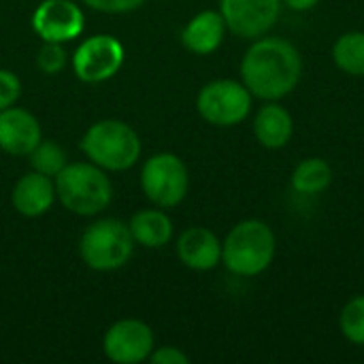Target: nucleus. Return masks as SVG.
<instances>
[{"label":"nucleus","mask_w":364,"mask_h":364,"mask_svg":"<svg viewBox=\"0 0 364 364\" xmlns=\"http://www.w3.org/2000/svg\"><path fill=\"white\" fill-rule=\"evenodd\" d=\"M303 77V58L299 49L279 36L256 41L241 60V79L252 96L279 100L294 92Z\"/></svg>","instance_id":"obj_1"},{"label":"nucleus","mask_w":364,"mask_h":364,"mask_svg":"<svg viewBox=\"0 0 364 364\" xmlns=\"http://www.w3.org/2000/svg\"><path fill=\"white\" fill-rule=\"evenodd\" d=\"M55 196L75 215H98L111 205L113 186L94 162H70L55 177Z\"/></svg>","instance_id":"obj_2"},{"label":"nucleus","mask_w":364,"mask_h":364,"mask_svg":"<svg viewBox=\"0 0 364 364\" xmlns=\"http://www.w3.org/2000/svg\"><path fill=\"white\" fill-rule=\"evenodd\" d=\"M275 245L277 241L269 224L260 220H243L224 239L222 262L235 275L256 277L271 267Z\"/></svg>","instance_id":"obj_3"},{"label":"nucleus","mask_w":364,"mask_h":364,"mask_svg":"<svg viewBox=\"0 0 364 364\" xmlns=\"http://www.w3.org/2000/svg\"><path fill=\"white\" fill-rule=\"evenodd\" d=\"M81 149L102 171H128L141 158V139L132 126L119 119H100L87 128Z\"/></svg>","instance_id":"obj_4"},{"label":"nucleus","mask_w":364,"mask_h":364,"mask_svg":"<svg viewBox=\"0 0 364 364\" xmlns=\"http://www.w3.org/2000/svg\"><path fill=\"white\" fill-rule=\"evenodd\" d=\"M134 250V239L128 224L105 218L85 228L79 241L81 260L94 271H117L122 269Z\"/></svg>","instance_id":"obj_5"},{"label":"nucleus","mask_w":364,"mask_h":364,"mask_svg":"<svg viewBox=\"0 0 364 364\" xmlns=\"http://www.w3.org/2000/svg\"><path fill=\"white\" fill-rule=\"evenodd\" d=\"M141 188L156 207H177L186 198L190 188L188 166L175 154H156L149 160H145L141 168Z\"/></svg>","instance_id":"obj_6"},{"label":"nucleus","mask_w":364,"mask_h":364,"mask_svg":"<svg viewBox=\"0 0 364 364\" xmlns=\"http://www.w3.org/2000/svg\"><path fill=\"white\" fill-rule=\"evenodd\" d=\"M196 109L200 117L213 126H237L252 111V92L243 85V81L239 83L232 79H218L198 92Z\"/></svg>","instance_id":"obj_7"},{"label":"nucleus","mask_w":364,"mask_h":364,"mask_svg":"<svg viewBox=\"0 0 364 364\" xmlns=\"http://www.w3.org/2000/svg\"><path fill=\"white\" fill-rule=\"evenodd\" d=\"M124 64V45L111 34H94L85 38L75 55L73 70L85 83H100L117 75Z\"/></svg>","instance_id":"obj_8"},{"label":"nucleus","mask_w":364,"mask_h":364,"mask_svg":"<svg viewBox=\"0 0 364 364\" xmlns=\"http://www.w3.org/2000/svg\"><path fill=\"white\" fill-rule=\"evenodd\" d=\"M282 0H220L226 28L243 38L267 34L279 19Z\"/></svg>","instance_id":"obj_9"},{"label":"nucleus","mask_w":364,"mask_h":364,"mask_svg":"<svg viewBox=\"0 0 364 364\" xmlns=\"http://www.w3.org/2000/svg\"><path fill=\"white\" fill-rule=\"evenodd\" d=\"M154 331L141 320H119L115 322L102 339L105 356L111 363L136 364L149 360L154 352Z\"/></svg>","instance_id":"obj_10"},{"label":"nucleus","mask_w":364,"mask_h":364,"mask_svg":"<svg viewBox=\"0 0 364 364\" xmlns=\"http://www.w3.org/2000/svg\"><path fill=\"white\" fill-rule=\"evenodd\" d=\"M32 28L43 41L66 43L83 32L85 15L70 0H43L32 15Z\"/></svg>","instance_id":"obj_11"},{"label":"nucleus","mask_w":364,"mask_h":364,"mask_svg":"<svg viewBox=\"0 0 364 364\" xmlns=\"http://www.w3.org/2000/svg\"><path fill=\"white\" fill-rule=\"evenodd\" d=\"M43 141L38 119L19 107L0 111V149L11 156H28Z\"/></svg>","instance_id":"obj_12"},{"label":"nucleus","mask_w":364,"mask_h":364,"mask_svg":"<svg viewBox=\"0 0 364 364\" xmlns=\"http://www.w3.org/2000/svg\"><path fill=\"white\" fill-rule=\"evenodd\" d=\"M55 183L51 177L43 173H26L23 177L17 179L11 192V203L17 213L23 218H41L45 215L53 200H55Z\"/></svg>","instance_id":"obj_13"},{"label":"nucleus","mask_w":364,"mask_h":364,"mask_svg":"<svg viewBox=\"0 0 364 364\" xmlns=\"http://www.w3.org/2000/svg\"><path fill=\"white\" fill-rule=\"evenodd\" d=\"M177 256L192 271H211L222 260V243L209 228L192 226L181 232Z\"/></svg>","instance_id":"obj_14"},{"label":"nucleus","mask_w":364,"mask_h":364,"mask_svg":"<svg viewBox=\"0 0 364 364\" xmlns=\"http://www.w3.org/2000/svg\"><path fill=\"white\" fill-rule=\"evenodd\" d=\"M226 34V21L220 11H200L194 15L183 32H181V43L186 49H190L196 55H209L213 53Z\"/></svg>","instance_id":"obj_15"},{"label":"nucleus","mask_w":364,"mask_h":364,"mask_svg":"<svg viewBox=\"0 0 364 364\" xmlns=\"http://www.w3.org/2000/svg\"><path fill=\"white\" fill-rule=\"evenodd\" d=\"M254 134L267 149H282L294 134V119L282 105H264L254 117Z\"/></svg>","instance_id":"obj_16"},{"label":"nucleus","mask_w":364,"mask_h":364,"mask_svg":"<svg viewBox=\"0 0 364 364\" xmlns=\"http://www.w3.org/2000/svg\"><path fill=\"white\" fill-rule=\"evenodd\" d=\"M130 235L134 243L149 247V250H160L164 247L171 237H173V222L171 218L160 211V209H141L130 218Z\"/></svg>","instance_id":"obj_17"},{"label":"nucleus","mask_w":364,"mask_h":364,"mask_svg":"<svg viewBox=\"0 0 364 364\" xmlns=\"http://www.w3.org/2000/svg\"><path fill=\"white\" fill-rule=\"evenodd\" d=\"M333 183V168L322 158H305L292 171V188L299 194H322Z\"/></svg>","instance_id":"obj_18"},{"label":"nucleus","mask_w":364,"mask_h":364,"mask_svg":"<svg viewBox=\"0 0 364 364\" xmlns=\"http://www.w3.org/2000/svg\"><path fill=\"white\" fill-rule=\"evenodd\" d=\"M335 64L354 77H364V32H346L333 47Z\"/></svg>","instance_id":"obj_19"},{"label":"nucleus","mask_w":364,"mask_h":364,"mask_svg":"<svg viewBox=\"0 0 364 364\" xmlns=\"http://www.w3.org/2000/svg\"><path fill=\"white\" fill-rule=\"evenodd\" d=\"M30 166L36 173H43L47 177H55L68 162H66V151L55 143V141H41L30 154Z\"/></svg>","instance_id":"obj_20"},{"label":"nucleus","mask_w":364,"mask_h":364,"mask_svg":"<svg viewBox=\"0 0 364 364\" xmlns=\"http://www.w3.org/2000/svg\"><path fill=\"white\" fill-rule=\"evenodd\" d=\"M341 333L350 343L364 346V294L354 296L341 311Z\"/></svg>","instance_id":"obj_21"},{"label":"nucleus","mask_w":364,"mask_h":364,"mask_svg":"<svg viewBox=\"0 0 364 364\" xmlns=\"http://www.w3.org/2000/svg\"><path fill=\"white\" fill-rule=\"evenodd\" d=\"M36 66L45 75H58L66 66V51L62 43H49L45 41L43 47L36 53Z\"/></svg>","instance_id":"obj_22"},{"label":"nucleus","mask_w":364,"mask_h":364,"mask_svg":"<svg viewBox=\"0 0 364 364\" xmlns=\"http://www.w3.org/2000/svg\"><path fill=\"white\" fill-rule=\"evenodd\" d=\"M21 96V81L13 70L0 68V111L9 109Z\"/></svg>","instance_id":"obj_23"},{"label":"nucleus","mask_w":364,"mask_h":364,"mask_svg":"<svg viewBox=\"0 0 364 364\" xmlns=\"http://www.w3.org/2000/svg\"><path fill=\"white\" fill-rule=\"evenodd\" d=\"M85 6L98 11V13H107V15H122V13H130L136 11L139 6L145 4V0H81Z\"/></svg>","instance_id":"obj_24"},{"label":"nucleus","mask_w":364,"mask_h":364,"mask_svg":"<svg viewBox=\"0 0 364 364\" xmlns=\"http://www.w3.org/2000/svg\"><path fill=\"white\" fill-rule=\"evenodd\" d=\"M149 360L154 364H188L190 356L183 354L179 348H158L151 352Z\"/></svg>","instance_id":"obj_25"},{"label":"nucleus","mask_w":364,"mask_h":364,"mask_svg":"<svg viewBox=\"0 0 364 364\" xmlns=\"http://www.w3.org/2000/svg\"><path fill=\"white\" fill-rule=\"evenodd\" d=\"M288 9L292 11H299V13H305V11H311L316 4H320V0H282Z\"/></svg>","instance_id":"obj_26"}]
</instances>
